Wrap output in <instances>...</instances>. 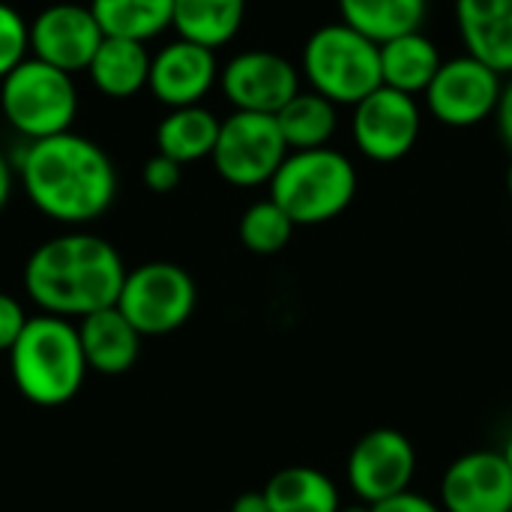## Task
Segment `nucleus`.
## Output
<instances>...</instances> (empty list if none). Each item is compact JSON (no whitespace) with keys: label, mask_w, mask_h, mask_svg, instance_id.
Masks as SVG:
<instances>
[{"label":"nucleus","mask_w":512,"mask_h":512,"mask_svg":"<svg viewBox=\"0 0 512 512\" xmlns=\"http://www.w3.org/2000/svg\"><path fill=\"white\" fill-rule=\"evenodd\" d=\"M18 174L30 204L63 225L99 219L117 198V168L111 156L78 132L27 141L18 153Z\"/></svg>","instance_id":"1"},{"label":"nucleus","mask_w":512,"mask_h":512,"mask_svg":"<svg viewBox=\"0 0 512 512\" xmlns=\"http://www.w3.org/2000/svg\"><path fill=\"white\" fill-rule=\"evenodd\" d=\"M126 264L120 252L90 231H69L39 243L24 264V291L45 315L81 321L117 306Z\"/></svg>","instance_id":"2"},{"label":"nucleus","mask_w":512,"mask_h":512,"mask_svg":"<svg viewBox=\"0 0 512 512\" xmlns=\"http://www.w3.org/2000/svg\"><path fill=\"white\" fill-rule=\"evenodd\" d=\"M6 357L15 390L39 408H60L72 402L90 372L78 324L45 312L30 315Z\"/></svg>","instance_id":"3"},{"label":"nucleus","mask_w":512,"mask_h":512,"mask_svg":"<svg viewBox=\"0 0 512 512\" xmlns=\"http://www.w3.org/2000/svg\"><path fill=\"white\" fill-rule=\"evenodd\" d=\"M354 162L330 147L291 150L270 180V198L300 225H324L342 216L357 195Z\"/></svg>","instance_id":"4"},{"label":"nucleus","mask_w":512,"mask_h":512,"mask_svg":"<svg viewBox=\"0 0 512 512\" xmlns=\"http://www.w3.org/2000/svg\"><path fill=\"white\" fill-rule=\"evenodd\" d=\"M300 75L333 105L354 108L381 87V45L345 21L321 24L303 45Z\"/></svg>","instance_id":"5"},{"label":"nucleus","mask_w":512,"mask_h":512,"mask_svg":"<svg viewBox=\"0 0 512 512\" xmlns=\"http://www.w3.org/2000/svg\"><path fill=\"white\" fill-rule=\"evenodd\" d=\"M0 111L27 141L63 135L78 114V87L69 72L27 57L0 81Z\"/></svg>","instance_id":"6"},{"label":"nucleus","mask_w":512,"mask_h":512,"mask_svg":"<svg viewBox=\"0 0 512 512\" xmlns=\"http://www.w3.org/2000/svg\"><path fill=\"white\" fill-rule=\"evenodd\" d=\"M198 306V288L189 270L171 261H147L126 273L117 309L141 336H168L180 330Z\"/></svg>","instance_id":"7"},{"label":"nucleus","mask_w":512,"mask_h":512,"mask_svg":"<svg viewBox=\"0 0 512 512\" xmlns=\"http://www.w3.org/2000/svg\"><path fill=\"white\" fill-rule=\"evenodd\" d=\"M288 153L291 150L273 114L231 111L219 126V138L210 159L225 183L237 189H255L270 186Z\"/></svg>","instance_id":"8"},{"label":"nucleus","mask_w":512,"mask_h":512,"mask_svg":"<svg viewBox=\"0 0 512 512\" xmlns=\"http://www.w3.org/2000/svg\"><path fill=\"white\" fill-rule=\"evenodd\" d=\"M501 90L504 75L465 51L441 63L423 93V105L438 123L450 129H471L495 117Z\"/></svg>","instance_id":"9"},{"label":"nucleus","mask_w":512,"mask_h":512,"mask_svg":"<svg viewBox=\"0 0 512 512\" xmlns=\"http://www.w3.org/2000/svg\"><path fill=\"white\" fill-rule=\"evenodd\" d=\"M423 132V105L417 96L399 93L393 87H378L363 102L351 108V141L354 147L378 165H393L405 159Z\"/></svg>","instance_id":"10"},{"label":"nucleus","mask_w":512,"mask_h":512,"mask_svg":"<svg viewBox=\"0 0 512 512\" xmlns=\"http://www.w3.org/2000/svg\"><path fill=\"white\" fill-rule=\"evenodd\" d=\"M345 477L357 501L369 507L390 501L414 486L417 447L399 429H372L351 447Z\"/></svg>","instance_id":"11"},{"label":"nucleus","mask_w":512,"mask_h":512,"mask_svg":"<svg viewBox=\"0 0 512 512\" xmlns=\"http://www.w3.org/2000/svg\"><path fill=\"white\" fill-rule=\"evenodd\" d=\"M300 81V69L285 54L267 48L240 51L219 72L222 96L231 102L234 111L273 117L303 90Z\"/></svg>","instance_id":"12"},{"label":"nucleus","mask_w":512,"mask_h":512,"mask_svg":"<svg viewBox=\"0 0 512 512\" xmlns=\"http://www.w3.org/2000/svg\"><path fill=\"white\" fill-rule=\"evenodd\" d=\"M105 33L90 6L54 3L30 21V57L69 75L87 72Z\"/></svg>","instance_id":"13"},{"label":"nucleus","mask_w":512,"mask_h":512,"mask_svg":"<svg viewBox=\"0 0 512 512\" xmlns=\"http://www.w3.org/2000/svg\"><path fill=\"white\" fill-rule=\"evenodd\" d=\"M444 512H510L512 474L501 450H471L441 477Z\"/></svg>","instance_id":"14"},{"label":"nucleus","mask_w":512,"mask_h":512,"mask_svg":"<svg viewBox=\"0 0 512 512\" xmlns=\"http://www.w3.org/2000/svg\"><path fill=\"white\" fill-rule=\"evenodd\" d=\"M219 72L216 51L177 36L153 54L147 90L168 108H189L210 96L219 84Z\"/></svg>","instance_id":"15"},{"label":"nucleus","mask_w":512,"mask_h":512,"mask_svg":"<svg viewBox=\"0 0 512 512\" xmlns=\"http://www.w3.org/2000/svg\"><path fill=\"white\" fill-rule=\"evenodd\" d=\"M453 21L471 57L512 75V0H453Z\"/></svg>","instance_id":"16"},{"label":"nucleus","mask_w":512,"mask_h":512,"mask_svg":"<svg viewBox=\"0 0 512 512\" xmlns=\"http://www.w3.org/2000/svg\"><path fill=\"white\" fill-rule=\"evenodd\" d=\"M78 336L84 348L87 369L96 375H126L141 357V333L129 324V318L111 306L99 309L78 321Z\"/></svg>","instance_id":"17"},{"label":"nucleus","mask_w":512,"mask_h":512,"mask_svg":"<svg viewBox=\"0 0 512 512\" xmlns=\"http://www.w3.org/2000/svg\"><path fill=\"white\" fill-rule=\"evenodd\" d=\"M444 57L438 42L423 33H402L390 42H381V84L408 96H423L432 78L438 75Z\"/></svg>","instance_id":"18"},{"label":"nucleus","mask_w":512,"mask_h":512,"mask_svg":"<svg viewBox=\"0 0 512 512\" xmlns=\"http://www.w3.org/2000/svg\"><path fill=\"white\" fill-rule=\"evenodd\" d=\"M150 60L153 54L147 51L144 42L105 36L87 66V75L102 96L132 99L150 81Z\"/></svg>","instance_id":"19"},{"label":"nucleus","mask_w":512,"mask_h":512,"mask_svg":"<svg viewBox=\"0 0 512 512\" xmlns=\"http://www.w3.org/2000/svg\"><path fill=\"white\" fill-rule=\"evenodd\" d=\"M270 512H339V486L312 465H288L264 483Z\"/></svg>","instance_id":"20"},{"label":"nucleus","mask_w":512,"mask_h":512,"mask_svg":"<svg viewBox=\"0 0 512 512\" xmlns=\"http://www.w3.org/2000/svg\"><path fill=\"white\" fill-rule=\"evenodd\" d=\"M219 126H222V120L204 105L171 108L162 117V123L156 126V153H162L180 165L210 159L216 138H219Z\"/></svg>","instance_id":"21"},{"label":"nucleus","mask_w":512,"mask_h":512,"mask_svg":"<svg viewBox=\"0 0 512 512\" xmlns=\"http://www.w3.org/2000/svg\"><path fill=\"white\" fill-rule=\"evenodd\" d=\"M246 18V0H174V21L180 39L219 51L228 45Z\"/></svg>","instance_id":"22"},{"label":"nucleus","mask_w":512,"mask_h":512,"mask_svg":"<svg viewBox=\"0 0 512 512\" xmlns=\"http://www.w3.org/2000/svg\"><path fill=\"white\" fill-rule=\"evenodd\" d=\"M339 21L351 24L372 42H390L402 33L423 30L429 0H336Z\"/></svg>","instance_id":"23"},{"label":"nucleus","mask_w":512,"mask_h":512,"mask_svg":"<svg viewBox=\"0 0 512 512\" xmlns=\"http://www.w3.org/2000/svg\"><path fill=\"white\" fill-rule=\"evenodd\" d=\"M90 12L105 36L150 42L174 21V0H90Z\"/></svg>","instance_id":"24"},{"label":"nucleus","mask_w":512,"mask_h":512,"mask_svg":"<svg viewBox=\"0 0 512 512\" xmlns=\"http://www.w3.org/2000/svg\"><path fill=\"white\" fill-rule=\"evenodd\" d=\"M279 132L288 144V150H315L330 147L336 129H339V105L324 99L315 90H300L279 114H276Z\"/></svg>","instance_id":"25"},{"label":"nucleus","mask_w":512,"mask_h":512,"mask_svg":"<svg viewBox=\"0 0 512 512\" xmlns=\"http://www.w3.org/2000/svg\"><path fill=\"white\" fill-rule=\"evenodd\" d=\"M294 228L297 225L291 222V216L273 198H264L243 210L237 234L252 255H276L291 243Z\"/></svg>","instance_id":"26"},{"label":"nucleus","mask_w":512,"mask_h":512,"mask_svg":"<svg viewBox=\"0 0 512 512\" xmlns=\"http://www.w3.org/2000/svg\"><path fill=\"white\" fill-rule=\"evenodd\" d=\"M30 54V24L21 12L0 0V81Z\"/></svg>","instance_id":"27"},{"label":"nucleus","mask_w":512,"mask_h":512,"mask_svg":"<svg viewBox=\"0 0 512 512\" xmlns=\"http://www.w3.org/2000/svg\"><path fill=\"white\" fill-rule=\"evenodd\" d=\"M180 180H183V165L180 162H174V159H168L162 153L147 159V165H144V186L150 192L168 195V192H174L180 186Z\"/></svg>","instance_id":"28"},{"label":"nucleus","mask_w":512,"mask_h":512,"mask_svg":"<svg viewBox=\"0 0 512 512\" xmlns=\"http://www.w3.org/2000/svg\"><path fill=\"white\" fill-rule=\"evenodd\" d=\"M27 321H30V315L24 312L21 300L6 294V291H0V354L12 351V345L18 342V336H21Z\"/></svg>","instance_id":"29"},{"label":"nucleus","mask_w":512,"mask_h":512,"mask_svg":"<svg viewBox=\"0 0 512 512\" xmlns=\"http://www.w3.org/2000/svg\"><path fill=\"white\" fill-rule=\"evenodd\" d=\"M372 512H444L441 504H435L432 498L426 495H417L414 489L390 498V501H381V504H372Z\"/></svg>","instance_id":"30"},{"label":"nucleus","mask_w":512,"mask_h":512,"mask_svg":"<svg viewBox=\"0 0 512 512\" xmlns=\"http://www.w3.org/2000/svg\"><path fill=\"white\" fill-rule=\"evenodd\" d=\"M495 126H498L504 147L512 153V75L504 78V90H501V99L495 108Z\"/></svg>","instance_id":"31"},{"label":"nucleus","mask_w":512,"mask_h":512,"mask_svg":"<svg viewBox=\"0 0 512 512\" xmlns=\"http://www.w3.org/2000/svg\"><path fill=\"white\" fill-rule=\"evenodd\" d=\"M231 512H270V504H267L264 492H243L231 504Z\"/></svg>","instance_id":"32"},{"label":"nucleus","mask_w":512,"mask_h":512,"mask_svg":"<svg viewBox=\"0 0 512 512\" xmlns=\"http://www.w3.org/2000/svg\"><path fill=\"white\" fill-rule=\"evenodd\" d=\"M9 195H12V165H9V159L0 153V213H3V207L9 204Z\"/></svg>","instance_id":"33"},{"label":"nucleus","mask_w":512,"mask_h":512,"mask_svg":"<svg viewBox=\"0 0 512 512\" xmlns=\"http://www.w3.org/2000/svg\"><path fill=\"white\" fill-rule=\"evenodd\" d=\"M501 456H504V462H507V468H510V474H512V432L507 435L504 447H501Z\"/></svg>","instance_id":"34"},{"label":"nucleus","mask_w":512,"mask_h":512,"mask_svg":"<svg viewBox=\"0 0 512 512\" xmlns=\"http://www.w3.org/2000/svg\"><path fill=\"white\" fill-rule=\"evenodd\" d=\"M339 512H372V507L363 504V501H357V504H342V510Z\"/></svg>","instance_id":"35"},{"label":"nucleus","mask_w":512,"mask_h":512,"mask_svg":"<svg viewBox=\"0 0 512 512\" xmlns=\"http://www.w3.org/2000/svg\"><path fill=\"white\" fill-rule=\"evenodd\" d=\"M507 192H510V198H512V162H510V168H507Z\"/></svg>","instance_id":"36"},{"label":"nucleus","mask_w":512,"mask_h":512,"mask_svg":"<svg viewBox=\"0 0 512 512\" xmlns=\"http://www.w3.org/2000/svg\"><path fill=\"white\" fill-rule=\"evenodd\" d=\"M510 512H512V510H510Z\"/></svg>","instance_id":"37"}]
</instances>
